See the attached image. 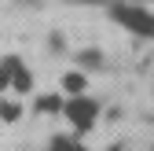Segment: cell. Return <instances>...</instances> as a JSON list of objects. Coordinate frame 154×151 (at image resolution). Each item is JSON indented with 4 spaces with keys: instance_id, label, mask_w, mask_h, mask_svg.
I'll return each instance as SVG.
<instances>
[{
    "instance_id": "obj_8",
    "label": "cell",
    "mask_w": 154,
    "mask_h": 151,
    "mask_svg": "<svg viewBox=\"0 0 154 151\" xmlns=\"http://www.w3.org/2000/svg\"><path fill=\"white\" fill-rule=\"evenodd\" d=\"M51 151H77V147H73V144H66V140H55V144H51Z\"/></svg>"
},
{
    "instance_id": "obj_7",
    "label": "cell",
    "mask_w": 154,
    "mask_h": 151,
    "mask_svg": "<svg viewBox=\"0 0 154 151\" xmlns=\"http://www.w3.org/2000/svg\"><path fill=\"white\" fill-rule=\"evenodd\" d=\"M37 111H44V114H48V111H59V100H55V96H41V100H37Z\"/></svg>"
},
{
    "instance_id": "obj_5",
    "label": "cell",
    "mask_w": 154,
    "mask_h": 151,
    "mask_svg": "<svg viewBox=\"0 0 154 151\" xmlns=\"http://www.w3.org/2000/svg\"><path fill=\"white\" fill-rule=\"evenodd\" d=\"M63 85H66L70 92H85V74H77V70H70L66 78H63Z\"/></svg>"
},
{
    "instance_id": "obj_4",
    "label": "cell",
    "mask_w": 154,
    "mask_h": 151,
    "mask_svg": "<svg viewBox=\"0 0 154 151\" xmlns=\"http://www.w3.org/2000/svg\"><path fill=\"white\" fill-rule=\"evenodd\" d=\"M11 88H18V92H29V88H33V78H29V70H26V66H18V70H15Z\"/></svg>"
},
{
    "instance_id": "obj_3",
    "label": "cell",
    "mask_w": 154,
    "mask_h": 151,
    "mask_svg": "<svg viewBox=\"0 0 154 151\" xmlns=\"http://www.w3.org/2000/svg\"><path fill=\"white\" fill-rule=\"evenodd\" d=\"M18 66H22V63H18L15 55H8V59L0 63V88H8V85H11V78H15V70H18Z\"/></svg>"
},
{
    "instance_id": "obj_2",
    "label": "cell",
    "mask_w": 154,
    "mask_h": 151,
    "mask_svg": "<svg viewBox=\"0 0 154 151\" xmlns=\"http://www.w3.org/2000/svg\"><path fill=\"white\" fill-rule=\"evenodd\" d=\"M66 118H70L73 125L88 129V125L95 122V103H92V100H81V96H77V100H70V103H66Z\"/></svg>"
},
{
    "instance_id": "obj_1",
    "label": "cell",
    "mask_w": 154,
    "mask_h": 151,
    "mask_svg": "<svg viewBox=\"0 0 154 151\" xmlns=\"http://www.w3.org/2000/svg\"><path fill=\"white\" fill-rule=\"evenodd\" d=\"M114 18L125 26V30H136L143 37H154V15L147 8H136V4H118L114 8Z\"/></svg>"
},
{
    "instance_id": "obj_6",
    "label": "cell",
    "mask_w": 154,
    "mask_h": 151,
    "mask_svg": "<svg viewBox=\"0 0 154 151\" xmlns=\"http://www.w3.org/2000/svg\"><path fill=\"white\" fill-rule=\"evenodd\" d=\"M18 114H22V111H18L15 103H8V100H4V103H0V118H4V122H15Z\"/></svg>"
}]
</instances>
